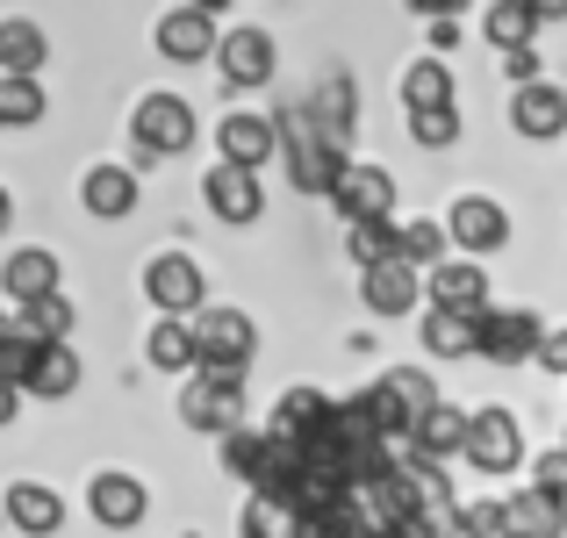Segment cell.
<instances>
[{
    "mask_svg": "<svg viewBox=\"0 0 567 538\" xmlns=\"http://www.w3.org/2000/svg\"><path fill=\"white\" fill-rule=\"evenodd\" d=\"M187 331H194V381L245 395V366H251V345H259L245 309H202Z\"/></svg>",
    "mask_w": 567,
    "mask_h": 538,
    "instance_id": "6da1fadb",
    "label": "cell"
},
{
    "mask_svg": "<svg viewBox=\"0 0 567 538\" xmlns=\"http://www.w3.org/2000/svg\"><path fill=\"white\" fill-rule=\"evenodd\" d=\"M144 294H152V309L166 323H194L202 302H208V273L187 251H152V259H144Z\"/></svg>",
    "mask_w": 567,
    "mask_h": 538,
    "instance_id": "7a4b0ae2",
    "label": "cell"
},
{
    "mask_svg": "<svg viewBox=\"0 0 567 538\" xmlns=\"http://www.w3.org/2000/svg\"><path fill=\"white\" fill-rule=\"evenodd\" d=\"M274 130H280V158H288V173H295L302 194H331L338 179H346L352 158L338 152V144H323L317 130H309V115H288V123H274Z\"/></svg>",
    "mask_w": 567,
    "mask_h": 538,
    "instance_id": "3957f363",
    "label": "cell"
},
{
    "mask_svg": "<svg viewBox=\"0 0 567 538\" xmlns=\"http://www.w3.org/2000/svg\"><path fill=\"white\" fill-rule=\"evenodd\" d=\"M539 338H546V323L532 317V309H482V317H474V352L496 359V366L539 359Z\"/></svg>",
    "mask_w": 567,
    "mask_h": 538,
    "instance_id": "277c9868",
    "label": "cell"
},
{
    "mask_svg": "<svg viewBox=\"0 0 567 538\" xmlns=\"http://www.w3.org/2000/svg\"><path fill=\"white\" fill-rule=\"evenodd\" d=\"M130 137H137L144 158H173V152L194 144V108L181 94H144L137 115H130Z\"/></svg>",
    "mask_w": 567,
    "mask_h": 538,
    "instance_id": "5b68a950",
    "label": "cell"
},
{
    "mask_svg": "<svg viewBox=\"0 0 567 538\" xmlns=\"http://www.w3.org/2000/svg\"><path fill=\"white\" fill-rule=\"evenodd\" d=\"M460 453H467V467H482V474H511L517 459H525V424H517L511 410H474Z\"/></svg>",
    "mask_w": 567,
    "mask_h": 538,
    "instance_id": "8992f818",
    "label": "cell"
},
{
    "mask_svg": "<svg viewBox=\"0 0 567 538\" xmlns=\"http://www.w3.org/2000/svg\"><path fill=\"white\" fill-rule=\"evenodd\" d=\"M216 65H223V86H266L274 65H280V51L259 22H237V29L216 37Z\"/></svg>",
    "mask_w": 567,
    "mask_h": 538,
    "instance_id": "52a82bcc",
    "label": "cell"
},
{
    "mask_svg": "<svg viewBox=\"0 0 567 538\" xmlns=\"http://www.w3.org/2000/svg\"><path fill=\"white\" fill-rule=\"evenodd\" d=\"M266 438L288 445V453H309V445L331 438V395H317V387H288L274 410V424H266Z\"/></svg>",
    "mask_w": 567,
    "mask_h": 538,
    "instance_id": "ba28073f",
    "label": "cell"
},
{
    "mask_svg": "<svg viewBox=\"0 0 567 538\" xmlns=\"http://www.w3.org/2000/svg\"><path fill=\"white\" fill-rule=\"evenodd\" d=\"M445 237H453L460 251H474V266H482V251L511 245V216H503V201H488V194H460L453 216H445Z\"/></svg>",
    "mask_w": 567,
    "mask_h": 538,
    "instance_id": "9c48e42d",
    "label": "cell"
},
{
    "mask_svg": "<svg viewBox=\"0 0 567 538\" xmlns=\"http://www.w3.org/2000/svg\"><path fill=\"white\" fill-rule=\"evenodd\" d=\"M424 294H431V309H445V317H482L488 309V273L474 259H445V266H431L424 273Z\"/></svg>",
    "mask_w": 567,
    "mask_h": 538,
    "instance_id": "30bf717a",
    "label": "cell"
},
{
    "mask_svg": "<svg viewBox=\"0 0 567 538\" xmlns=\"http://www.w3.org/2000/svg\"><path fill=\"white\" fill-rule=\"evenodd\" d=\"M86 510H94V525H109V531H130V525H144L152 496H144V482H137V474L109 467V474H94V482H86Z\"/></svg>",
    "mask_w": 567,
    "mask_h": 538,
    "instance_id": "8fae6325",
    "label": "cell"
},
{
    "mask_svg": "<svg viewBox=\"0 0 567 538\" xmlns=\"http://www.w3.org/2000/svg\"><path fill=\"white\" fill-rule=\"evenodd\" d=\"M274 152H280V130L266 123V115H223V123H216V166L259 173Z\"/></svg>",
    "mask_w": 567,
    "mask_h": 538,
    "instance_id": "7c38bea8",
    "label": "cell"
},
{
    "mask_svg": "<svg viewBox=\"0 0 567 538\" xmlns=\"http://www.w3.org/2000/svg\"><path fill=\"white\" fill-rule=\"evenodd\" d=\"M331 208L346 223H388V208H395V179H388V166H346V179L331 187Z\"/></svg>",
    "mask_w": 567,
    "mask_h": 538,
    "instance_id": "4fadbf2b",
    "label": "cell"
},
{
    "mask_svg": "<svg viewBox=\"0 0 567 538\" xmlns=\"http://www.w3.org/2000/svg\"><path fill=\"white\" fill-rule=\"evenodd\" d=\"M511 130H517V137H532V144L567 137V94H560L554 80L517 86V94H511Z\"/></svg>",
    "mask_w": 567,
    "mask_h": 538,
    "instance_id": "5bb4252c",
    "label": "cell"
},
{
    "mask_svg": "<svg viewBox=\"0 0 567 538\" xmlns=\"http://www.w3.org/2000/svg\"><path fill=\"white\" fill-rule=\"evenodd\" d=\"M202 201H208V216H223V223H259L266 216L259 173H237V166H208L202 173Z\"/></svg>",
    "mask_w": 567,
    "mask_h": 538,
    "instance_id": "9a60e30c",
    "label": "cell"
},
{
    "mask_svg": "<svg viewBox=\"0 0 567 538\" xmlns=\"http://www.w3.org/2000/svg\"><path fill=\"white\" fill-rule=\"evenodd\" d=\"M360 294H367L374 317H410V309L424 302V273L402 266V259H381V266H367V273H360Z\"/></svg>",
    "mask_w": 567,
    "mask_h": 538,
    "instance_id": "2e32d148",
    "label": "cell"
},
{
    "mask_svg": "<svg viewBox=\"0 0 567 538\" xmlns=\"http://www.w3.org/2000/svg\"><path fill=\"white\" fill-rule=\"evenodd\" d=\"M80 387V352L72 345H37L29 366L14 373V395H37V402H65Z\"/></svg>",
    "mask_w": 567,
    "mask_h": 538,
    "instance_id": "e0dca14e",
    "label": "cell"
},
{
    "mask_svg": "<svg viewBox=\"0 0 567 538\" xmlns=\"http://www.w3.org/2000/svg\"><path fill=\"white\" fill-rule=\"evenodd\" d=\"M158 51L173 58V65H194V58H208L216 51V14L208 8H173V14H158Z\"/></svg>",
    "mask_w": 567,
    "mask_h": 538,
    "instance_id": "ac0fdd59",
    "label": "cell"
},
{
    "mask_svg": "<svg viewBox=\"0 0 567 538\" xmlns=\"http://www.w3.org/2000/svg\"><path fill=\"white\" fill-rule=\"evenodd\" d=\"M0 288H8V302H43V294H58V251L43 245H22L8 251V266H0Z\"/></svg>",
    "mask_w": 567,
    "mask_h": 538,
    "instance_id": "d6986e66",
    "label": "cell"
},
{
    "mask_svg": "<svg viewBox=\"0 0 567 538\" xmlns=\"http://www.w3.org/2000/svg\"><path fill=\"white\" fill-rule=\"evenodd\" d=\"M181 416H187L194 431H208V438H230V431L245 424V395H237V387L187 381V395H181Z\"/></svg>",
    "mask_w": 567,
    "mask_h": 538,
    "instance_id": "ffe728a7",
    "label": "cell"
},
{
    "mask_svg": "<svg viewBox=\"0 0 567 538\" xmlns=\"http://www.w3.org/2000/svg\"><path fill=\"white\" fill-rule=\"evenodd\" d=\"M43 58H51V43H43V22H29V14H8V22H0V80H37Z\"/></svg>",
    "mask_w": 567,
    "mask_h": 538,
    "instance_id": "44dd1931",
    "label": "cell"
},
{
    "mask_svg": "<svg viewBox=\"0 0 567 538\" xmlns=\"http://www.w3.org/2000/svg\"><path fill=\"white\" fill-rule=\"evenodd\" d=\"M8 525L29 531V538H51L58 525H65V503H58L51 482H14L8 488Z\"/></svg>",
    "mask_w": 567,
    "mask_h": 538,
    "instance_id": "7402d4cb",
    "label": "cell"
},
{
    "mask_svg": "<svg viewBox=\"0 0 567 538\" xmlns=\"http://www.w3.org/2000/svg\"><path fill=\"white\" fill-rule=\"evenodd\" d=\"M352 115H360V101H352V80H323L317 101H309V130H317L323 144H338V152H346V144H352Z\"/></svg>",
    "mask_w": 567,
    "mask_h": 538,
    "instance_id": "603a6c76",
    "label": "cell"
},
{
    "mask_svg": "<svg viewBox=\"0 0 567 538\" xmlns=\"http://www.w3.org/2000/svg\"><path fill=\"white\" fill-rule=\"evenodd\" d=\"M503 531L511 538H567V510L546 503L539 488H517V496L503 503Z\"/></svg>",
    "mask_w": 567,
    "mask_h": 538,
    "instance_id": "cb8c5ba5",
    "label": "cell"
},
{
    "mask_svg": "<svg viewBox=\"0 0 567 538\" xmlns=\"http://www.w3.org/2000/svg\"><path fill=\"white\" fill-rule=\"evenodd\" d=\"M80 201L94 208V216H130V208H137V173L130 166H94L80 179Z\"/></svg>",
    "mask_w": 567,
    "mask_h": 538,
    "instance_id": "d4e9b609",
    "label": "cell"
},
{
    "mask_svg": "<svg viewBox=\"0 0 567 538\" xmlns=\"http://www.w3.org/2000/svg\"><path fill=\"white\" fill-rule=\"evenodd\" d=\"M14 338H29V345H65V338H72V302H65V294L29 302L22 317H14Z\"/></svg>",
    "mask_w": 567,
    "mask_h": 538,
    "instance_id": "484cf974",
    "label": "cell"
},
{
    "mask_svg": "<svg viewBox=\"0 0 567 538\" xmlns=\"http://www.w3.org/2000/svg\"><path fill=\"white\" fill-rule=\"evenodd\" d=\"M402 101H410V115H424V108H453V72H445L439 58H416V65L402 72Z\"/></svg>",
    "mask_w": 567,
    "mask_h": 538,
    "instance_id": "4316f807",
    "label": "cell"
},
{
    "mask_svg": "<svg viewBox=\"0 0 567 538\" xmlns=\"http://www.w3.org/2000/svg\"><path fill=\"white\" fill-rule=\"evenodd\" d=\"M410 438H416V453H424V459H445V453H460V445H467V410L439 402V410H431L424 424L410 431Z\"/></svg>",
    "mask_w": 567,
    "mask_h": 538,
    "instance_id": "83f0119b",
    "label": "cell"
},
{
    "mask_svg": "<svg viewBox=\"0 0 567 538\" xmlns=\"http://www.w3.org/2000/svg\"><path fill=\"white\" fill-rule=\"evenodd\" d=\"M346 251L360 259V273H367V266H381V259H402V223L395 216H388V223H352Z\"/></svg>",
    "mask_w": 567,
    "mask_h": 538,
    "instance_id": "f1b7e54d",
    "label": "cell"
},
{
    "mask_svg": "<svg viewBox=\"0 0 567 538\" xmlns=\"http://www.w3.org/2000/svg\"><path fill=\"white\" fill-rule=\"evenodd\" d=\"M144 352H152L158 373H194V331H187V323H166V317H158L152 338H144Z\"/></svg>",
    "mask_w": 567,
    "mask_h": 538,
    "instance_id": "f546056e",
    "label": "cell"
},
{
    "mask_svg": "<svg viewBox=\"0 0 567 538\" xmlns=\"http://www.w3.org/2000/svg\"><path fill=\"white\" fill-rule=\"evenodd\" d=\"M532 37H539L532 0H496V8H488V43H496V51H525Z\"/></svg>",
    "mask_w": 567,
    "mask_h": 538,
    "instance_id": "4dcf8cb0",
    "label": "cell"
},
{
    "mask_svg": "<svg viewBox=\"0 0 567 538\" xmlns=\"http://www.w3.org/2000/svg\"><path fill=\"white\" fill-rule=\"evenodd\" d=\"M424 352L431 359H467L474 352V323L445 317V309H424Z\"/></svg>",
    "mask_w": 567,
    "mask_h": 538,
    "instance_id": "1f68e13d",
    "label": "cell"
},
{
    "mask_svg": "<svg viewBox=\"0 0 567 538\" xmlns=\"http://www.w3.org/2000/svg\"><path fill=\"white\" fill-rule=\"evenodd\" d=\"M43 123V80H0V130Z\"/></svg>",
    "mask_w": 567,
    "mask_h": 538,
    "instance_id": "d6a6232c",
    "label": "cell"
},
{
    "mask_svg": "<svg viewBox=\"0 0 567 538\" xmlns=\"http://www.w3.org/2000/svg\"><path fill=\"white\" fill-rule=\"evenodd\" d=\"M295 531H302V517H295L288 503H274V496L245 503V538H295Z\"/></svg>",
    "mask_w": 567,
    "mask_h": 538,
    "instance_id": "836d02e7",
    "label": "cell"
},
{
    "mask_svg": "<svg viewBox=\"0 0 567 538\" xmlns=\"http://www.w3.org/2000/svg\"><path fill=\"white\" fill-rule=\"evenodd\" d=\"M266 453H274V438H266V431H251V424H237L230 438H223V459H230L237 482H251V474L266 467Z\"/></svg>",
    "mask_w": 567,
    "mask_h": 538,
    "instance_id": "e575fe53",
    "label": "cell"
},
{
    "mask_svg": "<svg viewBox=\"0 0 567 538\" xmlns=\"http://www.w3.org/2000/svg\"><path fill=\"white\" fill-rule=\"evenodd\" d=\"M402 266H445V223H402Z\"/></svg>",
    "mask_w": 567,
    "mask_h": 538,
    "instance_id": "d590c367",
    "label": "cell"
},
{
    "mask_svg": "<svg viewBox=\"0 0 567 538\" xmlns=\"http://www.w3.org/2000/svg\"><path fill=\"white\" fill-rule=\"evenodd\" d=\"M410 130H416V144H460V108H424V115H410Z\"/></svg>",
    "mask_w": 567,
    "mask_h": 538,
    "instance_id": "8d00e7d4",
    "label": "cell"
},
{
    "mask_svg": "<svg viewBox=\"0 0 567 538\" xmlns=\"http://www.w3.org/2000/svg\"><path fill=\"white\" fill-rule=\"evenodd\" d=\"M532 488L567 510V453H539V459H532Z\"/></svg>",
    "mask_w": 567,
    "mask_h": 538,
    "instance_id": "74e56055",
    "label": "cell"
},
{
    "mask_svg": "<svg viewBox=\"0 0 567 538\" xmlns=\"http://www.w3.org/2000/svg\"><path fill=\"white\" fill-rule=\"evenodd\" d=\"M460 538H511L503 531V503H467L460 510Z\"/></svg>",
    "mask_w": 567,
    "mask_h": 538,
    "instance_id": "f35d334b",
    "label": "cell"
},
{
    "mask_svg": "<svg viewBox=\"0 0 567 538\" xmlns=\"http://www.w3.org/2000/svg\"><path fill=\"white\" fill-rule=\"evenodd\" d=\"M539 366L567 373V323H560V331H546V338H539Z\"/></svg>",
    "mask_w": 567,
    "mask_h": 538,
    "instance_id": "ab89813d",
    "label": "cell"
},
{
    "mask_svg": "<svg viewBox=\"0 0 567 538\" xmlns=\"http://www.w3.org/2000/svg\"><path fill=\"white\" fill-rule=\"evenodd\" d=\"M14 402H22V395H14V387L0 381V424H14Z\"/></svg>",
    "mask_w": 567,
    "mask_h": 538,
    "instance_id": "60d3db41",
    "label": "cell"
},
{
    "mask_svg": "<svg viewBox=\"0 0 567 538\" xmlns=\"http://www.w3.org/2000/svg\"><path fill=\"white\" fill-rule=\"evenodd\" d=\"M8 216H14V194H8V187H0V230H8Z\"/></svg>",
    "mask_w": 567,
    "mask_h": 538,
    "instance_id": "b9f144b4",
    "label": "cell"
},
{
    "mask_svg": "<svg viewBox=\"0 0 567 538\" xmlns=\"http://www.w3.org/2000/svg\"><path fill=\"white\" fill-rule=\"evenodd\" d=\"M560 453H567V445H560Z\"/></svg>",
    "mask_w": 567,
    "mask_h": 538,
    "instance_id": "7bdbcfd3",
    "label": "cell"
}]
</instances>
